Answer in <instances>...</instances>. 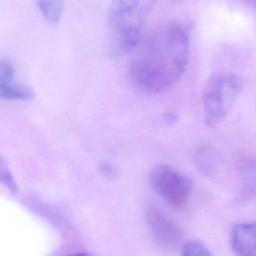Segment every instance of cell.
Returning <instances> with one entry per match:
<instances>
[{"label":"cell","instance_id":"13","mask_svg":"<svg viewBox=\"0 0 256 256\" xmlns=\"http://www.w3.org/2000/svg\"><path fill=\"white\" fill-rule=\"evenodd\" d=\"M101 171L106 176H111L114 173L113 167L111 165H109L108 163H102L101 164Z\"/></svg>","mask_w":256,"mask_h":256},{"label":"cell","instance_id":"4","mask_svg":"<svg viewBox=\"0 0 256 256\" xmlns=\"http://www.w3.org/2000/svg\"><path fill=\"white\" fill-rule=\"evenodd\" d=\"M150 185L173 209H187L192 181L182 172L166 164L158 165L150 173Z\"/></svg>","mask_w":256,"mask_h":256},{"label":"cell","instance_id":"8","mask_svg":"<svg viewBox=\"0 0 256 256\" xmlns=\"http://www.w3.org/2000/svg\"><path fill=\"white\" fill-rule=\"evenodd\" d=\"M241 193L244 196H256V157L243 159L238 166Z\"/></svg>","mask_w":256,"mask_h":256},{"label":"cell","instance_id":"9","mask_svg":"<svg viewBox=\"0 0 256 256\" xmlns=\"http://www.w3.org/2000/svg\"><path fill=\"white\" fill-rule=\"evenodd\" d=\"M196 165L205 175H213L218 168V158L211 147H202L196 153Z\"/></svg>","mask_w":256,"mask_h":256},{"label":"cell","instance_id":"10","mask_svg":"<svg viewBox=\"0 0 256 256\" xmlns=\"http://www.w3.org/2000/svg\"><path fill=\"white\" fill-rule=\"evenodd\" d=\"M37 6L48 23L57 24L63 13L64 0H37Z\"/></svg>","mask_w":256,"mask_h":256},{"label":"cell","instance_id":"14","mask_svg":"<svg viewBox=\"0 0 256 256\" xmlns=\"http://www.w3.org/2000/svg\"><path fill=\"white\" fill-rule=\"evenodd\" d=\"M164 118L166 119V121L168 122V123H174L175 121H176V119H177V117L174 115V114H172V113H166L165 115H164Z\"/></svg>","mask_w":256,"mask_h":256},{"label":"cell","instance_id":"1","mask_svg":"<svg viewBox=\"0 0 256 256\" xmlns=\"http://www.w3.org/2000/svg\"><path fill=\"white\" fill-rule=\"evenodd\" d=\"M134 50L129 65L133 85L146 93L165 92L187 69L189 36L181 23L169 22L154 29Z\"/></svg>","mask_w":256,"mask_h":256},{"label":"cell","instance_id":"5","mask_svg":"<svg viewBox=\"0 0 256 256\" xmlns=\"http://www.w3.org/2000/svg\"><path fill=\"white\" fill-rule=\"evenodd\" d=\"M146 220L151 235L164 250L176 248L183 239V231L162 210L153 204L146 207Z\"/></svg>","mask_w":256,"mask_h":256},{"label":"cell","instance_id":"6","mask_svg":"<svg viewBox=\"0 0 256 256\" xmlns=\"http://www.w3.org/2000/svg\"><path fill=\"white\" fill-rule=\"evenodd\" d=\"M15 69L8 60H0V99L28 101L34 97V92L26 85L13 81Z\"/></svg>","mask_w":256,"mask_h":256},{"label":"cell","instance_id":"3","mask_svg":"<svg viewBox=\"0 0 256 256\" xmlns=\"http://www.w3.org/2000/svg\"><path fill=\"white\" fill-rule=\"evenodd\" d=\"M242 89V79L232 72H216L209 77L202 92L203 116L207 127H215L228 117Z\"/></svg>","mask_w":256,"mask_h":256},{"label":"cell","instance_id":"11","mask_svg":"<svg viewBox=\"0 0 256 256\" xmlns=\"http://www.w3.org/2000/svg\"><path fill=\"white\" fill-rule=\"evenodd\" d=\"M182 256H214L212 252L200 241L190 240L182 247Z\"/></svg>","mask_w":256,"mask_h":256},{"label":"cell","instance_id":"16","mask_svg":"<svg viewBox=\"0 0 256 256\" xmlns=\"http://www.w3.org/2000/svg\"><path fill=\"white\" fill-rule=\"evenodd\" d=\"M249 4H251L253 7L256 8V0H246Z\"/></svg>","mask_w":256,"mask_h":256},{"label":"cell","instance_id":"12","mask_svg":"<svg viewBox=\"0 0 256 256\" xmlns=\"http://www.w3.org/2000/svg\"><path fill=\"white\" fill-rule=\"evenodd\" d=\"M0 183L5 186L10 192L17 193L18 186L17 182L14 179L7 162L4 158L0 156Z\"/></svg>","mask_w":256,"mask_h":256},{"label":"cell","instance_id":"7","mask_svg":"<svg viewBox=\"0 0 256 256\" xmlns=\"http://www.w3.org/2000/svg\"><path fill=\"white\" fill-rule=\"evenodd\" d=\"M231 246L236 256H256V222L235 225L231 231Z\"/></svg>","mask_w":256,"mask_h":256},{"label":"cell","instance_id":"15","mask_svg":"<svg viewBox=\"0 0 256 256\" xmlns=\"http://www.w3.org/2000/svg\"><path fill=\"white\" fill-rule=\"evenodd\" d=\"M68 256H91V255L87 254V253H74V254H71Z\"/></svg>","mask_w":256,"mask_h":256},{"label":"cell","instance_id":"2","mask_svg":"<svg viewBox=\"0 0 256 256\" xmlns=\"http://www.w3.org/2000/svg\"><path fill=\"white\" fill-rule=\"evenodd\" d=\"M156 0H112L108 10V53L119 56L133 51L141 38L146 18Z\"/></svg>","mask_w":256,"mask_h":256}]
</instances>
